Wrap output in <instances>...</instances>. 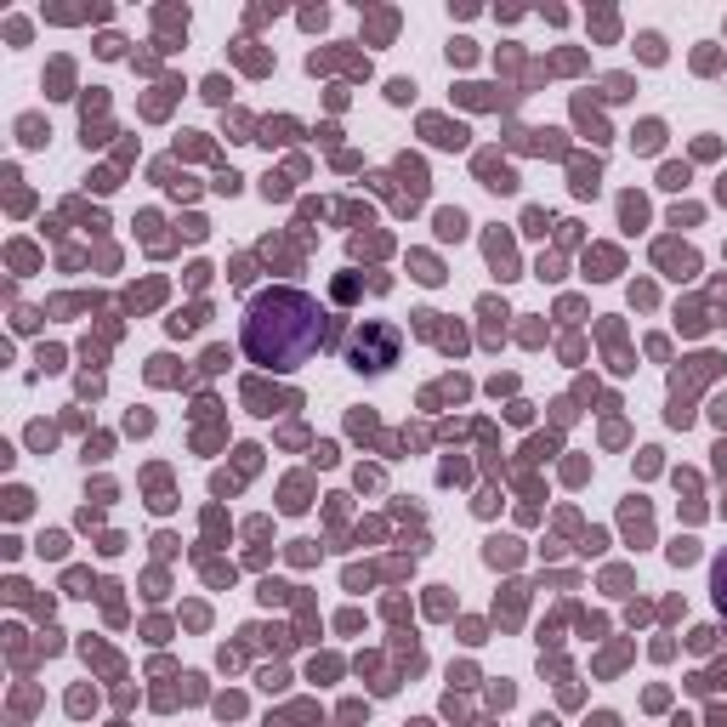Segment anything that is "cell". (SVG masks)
Returning a JSON list of instances; mask_svg holds the SVG:
<instances>
[{"mask_svg": "<svg viewBox=\"0 0 727 727\" xmlns=\"http://www.w3.org/2000/svg\"><path fill=\"white\" fill-rule=\"evenodd\" d=\"M392 358H398V330H387V324H369V335L358 330V341H353L358 369H387Z\"/></svg>", "mask_w": 727, "mask_h": 727, "instance_id": "obj_2", "label": "cell"}, {"mask_svg": "<svg viewBox=\"0 0 727 727\" xmlns=\"http://www.w3.org/2000/svg\"><path fill=\"white\" fill-rule=\"evenodd\" d=\"M534 727H557V721H545V716H540V721H534Z\"/></svg>", "mask_w": 727, "mask_h": 727, "instance_id": "obj_17", "label": "cell"}, {"mask_svg": "<svg viewBox=\"0 0 727 727\" xmlns=\"http://www.w3.org/2000/svg\"><path fill=\"white\" fill-rule=\"evenodd\" d=\"M205 97L210 103H228V80H205Z\"/></svg>", "mask_w": 727, "mask_h": 727, "instance_id": "obj_13", "label": "cell"}, {"mask_svg": "<svg viewBox=\"0 0 727 727\" xmlns=\"http://www.w3.org/2000/svg\"><path fill=\"white\" fill-rule=\"evenodd\" d=\"M438 233H443V239H460V233H466V216H460V210H438Z\"/></svg>", "mask_w": 727, "mask_h": 727, "instance_id": "obj_5", "label": "cell"}, {"mask_svg": "<svg viewBox=\"0 0 727 727\" xmlns=\"http://www.w3.org/2000/svg\"><path fill=\"white\" fill-rule=\"evenodd\" d=\"M324 341V313L302 290H267L244 313V353L267 369H295L318 353Z\"/></svg>", "mask_w": 727, "mask_h": 727, "instance_id": "obj_1", "label": "cell"}, {"mask_svg": "<svg viewBox=\"0 0 727 727\" xmlns=\"http://www.w3.org/2000/svg\"><path fill=\"white\" fill-rule=\"evenodd\" d=\"M659 262H665L676 279H688V273L699 267V262H693V250H676V244H659Z\"/></svg>", "mask_w": 727, "mask_h": 727, "instance_id": "obj_3", "label": "cell"}, {"mask_svg": "<svg viewBox=\"0 0 727 727\" xmlns=\"http://www.w3.org/2000/svg\"><path fill=\"white\" fill-rule=\"evenodd\" d=\"M693 557H699L693 540H676V545H670V563H693Z\"/></svg>", "mask_w": 727, "mask_h": 727, "instance_id": "obj_8", "label": "cell"}, {"mask_svg": "<svg viewBox=\"0 0 727 727\" xmlns=\"http://www.w3.org/2000/svg\"><path fill=\"white\" fill-rule=\"evenodd\" d=\"M415 267H420V279H426V284H438V279H443V273H438V262H432V256H415Z\"/></svg>", "mask_w": 727, "mask_h": 727, "instance_id": "obj_10", "label": "cell"}, {"mask_svg": "<svg viewBox=\"0 0 727 727\" xmlns=\"http://www.w3.org/2000/svg\"><path fill=\"white\" fill-rule=\"evenodd\" d=\"M619 210H625V222H642V216H648V210H642V199H636V193H631V199H625Z\"/></svg>", "mask_w": 727, "mask_h": 727, "instance_id": "obj_14", "label": "cell"}, {"mask_svg": "<svg viewBox=\"0 0 727 727\" xmlns=\"http://www.w3.org/2000/svg\"><path fill=\"white\" fill-rule=\"evenodd\" d=\"M716 420H721V426H727V398H716Z\"/></svg>", "mask_w": 727, "mask_h": 727, "instance_id": "obj_16", "label": "cell"}, {"mask_svg": "<svg viewBox=\"0 0 727 727\" xmlns=\"http://www.w3.org/2000/svg\"><path fill=\"white\" fill-rule=\"evenodd\" d=\"M489 256H494V267H511V244H506V239H500V233H494V239H489Z\"/></svg>", "mask_w": 727, "mask_h": 727, "instance_id": "obj_7", "label": "cell"}, {"mask_svg": "<svg viewBox=\"0 0 727 727\" xmlns=\"http://www.w3.org/2000/svg\"><path fill=\"white\" fill-rule=\"evenodd\" d=\"M591 267H596L591 279H608V273L619 267V256H614V250H596V256H591Z\"/></svg>", "mask_w": 727, "mask_h": 727, "instance_id": "obj_6", "label": "cell"}, {"mask_svg": "<svg viewBox=\"0 0 727 727\" xmlns=\"http://www.w3.org/2000/svg\"><path fill=\"white\" fill-rule=\"evenodd\" d=\"M426 137L443 142V148H460V142H466V131H460V125H449V119H426Z\"/></svg>", "mask_w": 727, "mask_h": 727, "instance_id": "obj_4", "label": "cell"}, {"mask_svg": "<svg viewBox=\"0 0 727 727\" xmlns=\"http://www.w3.org/2000/svg\"><path fill=\"white\" fill-rule=\"evenodd\" d=\"M642 57H648V63H659V57H665V46H659V34H642Z\"/></svg>", "mask_w": 727, "mask_h": 727, "instance_id": "obj_11", "label": "cell"}, {"mask_svg": "<svg viewBox=\"0 0 727 727\" xmlns=\"http://www.w3.org/2000/svg\"><path fill=\"white\" fill-rule=\"evenodd\" d=\"M659 137H665V131H659V125L648 119V125H642V131H636V148H659Z\"/></svg>", "mask_w": 727, "mask_h": 727, "instance_id": "obj_9", "label": "cell"}, {"mask_svg": "<svg viewBox=\"0 0 727 727\" xmlns=\"http://www.w3.org/2000/svg\"><path fill=\"white\" fill-rule=\"evenodd\" d=\"M688 182V165H665V188H682Z\"/></svg>", "mask_w": 727, "mask_h": 727, "instance_id": "obj_15", "label": "cell"}, {"mask_svg": "<svg viewBox=\"0 0 727 727\" xmlns=\"http://www.w3.org/2000/svg\"><path fill=\"white\" fill-rule=\"evenodd\" d=\"M716 603H721V608H727V557H721V563H716Z\"/></svg>", "mask_w": 727, "mask_h": 727, "instance_id": "obj_12", "label": "cell"}]
</instances>
